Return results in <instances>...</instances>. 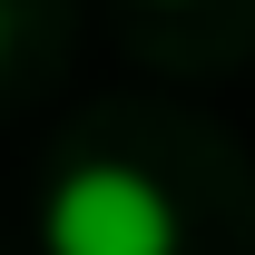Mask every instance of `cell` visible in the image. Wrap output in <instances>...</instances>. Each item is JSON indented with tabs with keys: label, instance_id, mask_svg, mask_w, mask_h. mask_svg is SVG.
Returning <instances> with one entry per match:
<instances>
[{
	"label": "cell",
	"instance_id": "obj_1",
	"mask_svg": "<svg viewBox=\"0 0 255 255\" xmlns=\"http://www.w3.org/2000/svg\"><path fill=\"white\" fill-rule=\"evenodd\" d=\"M39 236H49V255H177V206L147 167L89 157L49 187Z\"/></svg>",
	"mask_w": 255,
	"mask_h": 255
},
{
	"label": "cell",
	"instance_id": "obj_2",
	"mask_svg": "<svg viewBox=\"0 0 255 255\" xmlns=\"http://www.w3.org/2000/svg\"><path fill=\"white\" fill-rule=\"evenodd\" d=\"M0 59H10V0H0Z\"/></svg>",
	"mask_w": 255,
	"mask_h": 255
}]
</instances>
